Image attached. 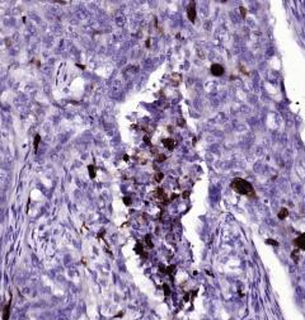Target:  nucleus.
<instances>
[{"instance_id": "7", "label": "nucleus", "mask_w": 305, "mask_h": 320, "mask_svg": "<svg viewBox=\"0 0 305 320\" xmlns=\"http://www.w3.org/2000/svg\"><path fill=\"white\" fill-rule=\"evenodd\" d=\"M9 313H10V302H8L4 307V313H3V320H8L9 319Z\"/></svg>"}, {"instance_id": "12", "label": "nucleus", "mask_w": 305, "mask_h": 320, "mask_svg": "<svg viewBox=\"0 0 305 320\" xmlns=\"http://www.w3.org/2000/svg\"><path fill=\"white\" fill-rule=\"evenodd\" d=\"M161 178H163V173H156V174H155V180H156V182H160Z\"/></svg>"}, {"instance_id": "4", "label": "nucleus", "mask_w": 305, "mask_h": 320, "mask_svg": "<svg viewBox=\"0 0 305 320\" xmlns=\"http://www.w3.org/2000/svg\"><path fill=\"white\" fill-rule=\"evenodd\" d=\"M211 72L215 75V76H221L224 74V68L219 64H212L211 65Z\"/></svg>"}, {"instance_id": "5", "label": "nucleus", "mask_w": 305, "mask_h": 320, "mask_svg": "<svg viewBox=\"0 0 305 320\" xmlns=\"http://www.w3.org/2000/svg\"><path fill=\"white\" fill-rule=\"evenodd\" d=\"M163 144H164L165 147L169 149V150L174 149V146H176V142H174L173 139H165V140H163Z\"/></svg>"}, {"instance_id": "9", "label": "nucleus", "mask_w": 305, "mask_h": 320, "mask_svg": "<svg viewBox=\"0 0 305 320\" xmlns=\"http://www.w3.org/2000/svg\"><path fill=\"white\" fill-rule=\"evenodd\" d=\"M88 169H89V175H90V178H94V177H95V167H94V165H89Z\"/></svg>"}, {"instance_id": "2", "label": "nucleus", "mask_w": 305, "mask_h": 320, "mask_svg": "<svg viewBox=\"0 0 305 320\" xmlns=\"http://www.w3.org/2000/svg\"><path fill=\"white\" fill-rule=\"evenodd\" d=\"M294 245H295L296 249H299V250H305V233L294 240Z\"/></svg>"}, {"instance_id": "14", "label": "nucleus", "mask_w": 305, "mask_h": 320, "mask_svg": "<svg viewBox=\"0 0 305 320\" xmlns=\"http://www.w3.org/2000/svg\"><path fill=\"white\" fill-rule=\"evenodd\" d=\"M174 269H176V266H170V267L168 268V273H173Z\"/></svg>"}, {"instance_id": "10", "label": "nucleus", "mask_w": 305, "mask_h": 320, "mask_svg": "<svg viewBox=\"0 0 305 320\" xmlns=\"http://www.w3.org/2000/svg\"><path fill=\"white\" fill-rule=\"evenodd\" d=\"M145 241H146V244H148V247H152V243H151V240H150V235H146L145 236Z\"/></svg>"}, {"instance_id": "16", "label": "nucleus", "mask_w": 305, "mask_h": 320, "mask_svg": "<svg viewBox=\"0 0 305 320\" xmlns=\"http://www.w3.org/2000/svg\"><path fill=\"white\" fill-rule=\"evenodd\" d=\"M125 203H126V205H128V203H130V201H128V197H125Z\"/></svg>"}, {"instance_id": "15", "label": "nucleus", "mask_w": 305, "mask_h": 320, "mask_svg": "<svg viewBox=\"0 0 305 320\" xmlns=\"http://www.w3.org/2000/svg\"><path fill=\"white\" fill-rule=\"evenodd\" d=\"M164 290H165V295H169V290H168V286L164 284Z\"/></svg>"}, {"instance_id": "8", "label": "nucleus", "mask_w": 305, "mask_h": 320, "mask_svg": "<svg viewBox=\"0 0 305 320\" xmlns=\"http://www.w3.org/2000/svg\"><path fill=\"white\" fill-rule=\"evenodd\" d=\"M39 141H41V136L39 135H36L35 136V151H37V149H38V145H39Z\"/></svg>"}, {"instance_id": "13", "label": "nucleus", "mask_w": 305, "mask_h": 320, "mask_svg": "<svg viewBox=\"0 0 305 320\" xmlns=\"http://www.w3.org/2000/svg\"><path fill=\"white\" fill-rule=\"evenodd\" d=\"M239 10H240V13H242V15H243V17H245V14H247V10H245V9H244L243 6H240V8H239Z\"/></svg>"}, {"instance_id": "3", "label": "nucleus", "mask_w": 305, "mask_h": 320, "mask_svg": "<svg viewBox=\"0 0 305 320\" xmlns=\"http://www.w3.org/2000/svg\"><path fill=\"white\" fill-rule=\"evenodd\" d=\"M187 15H188V19L193 23L194 19H196V6H194V3H190V5L187 8Z\"/></svg>"}, {"instance_id": "1", "label": "nucleus", "mask_w": 305, "mask_h": 320, "mask_svg": "<svg viewBox=\"0 0 305 320\" xmlns=\"http://www.w3.org/2000/svg\"><path fill=\"white\" fill-rule=\"evenodd\" d=\"M231 188L235 192H238L239 194H243V196H247L250 198H256V192H254L253 185L245 179H242V178L234 179L231 182Z\"/></svg>"}, {"instance_id": "6", "label": "nucleus", "mask_w": 305, "mask_h": 320, "mask_svg": "<svg viewBox=\"0 0 305 320\" xmlns=\"http://www.w3.org/2000/svg\"><path fill=\"white\" fill-rule=\"evenodd\" d=\"M277 216H278V218H280V220H285V218L289 216V210H287V208H285V207H284V208H281Z\"/></svg>"}, {"instance_id": "11", "label": "nucleus", "mask_w": 305, "mask_h": 320, "mask_svg": "<svg viewBox=\"0 0 305 320\" xmlns=\"http://www.w3.org/2000/svg\"><path fill=\"white\" fill-rule=\"evenodd\" d=\"M266 243H267V244H271V245H273V247H278V243H277V241H275V240H271V239H268Z\"/></svg>"}]
</instances>
